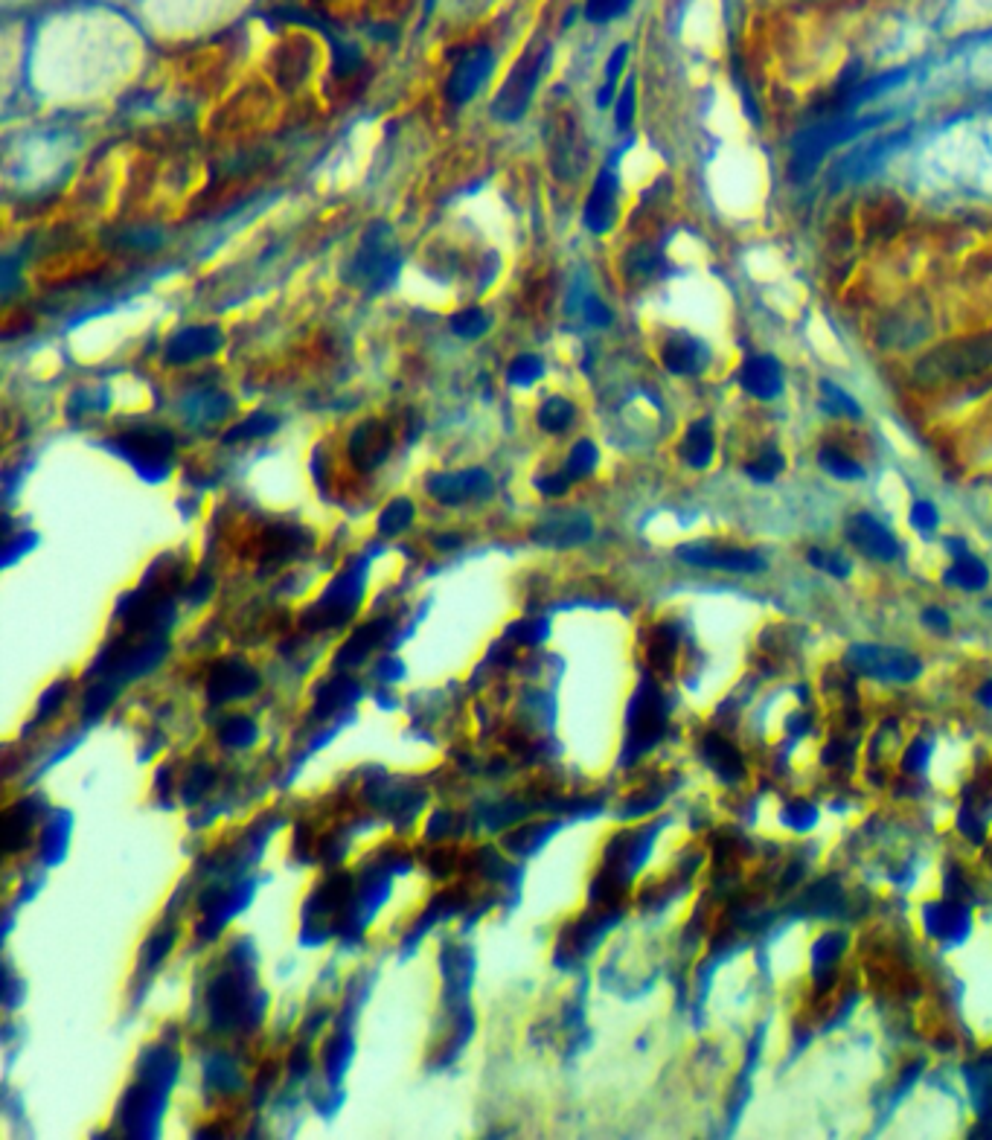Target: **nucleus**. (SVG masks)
Wrapping results in <instances>:
<instances>
[{
    "label": "nucleus",
    "instance_id": "nucleus-1",
    "mask_svg": "<svg viewBox=\"0 0 992 1140\" xmlns=\"http://www.w3.org/2000/svg\"><path fill=\"white\" fill-rule=\"evenodd\" d=\"M891 114H876V117H859V114H841V117H821L818 123L800 128L792 140V158H789V178L795 184L809 181L818 169L824 158L830 155L832 149L844 146V143H856L859 137H864L867 131L885 123Z\"/></svg>",
    "mask_w": 992,
    "mask_h": 1140
},
{
    "label": "nucleus",
    "instance_id": "nucleus-2",
    "mask_svg": "<svg viewBox=\"0 0 992 1140\" xmlns=\"http://www.w3.org/2000/svg\"><path fill=\"white\" fill-rule=\"evenodd\" d=\"M399 265H402L399 248H396V236H393L390 224L376 222L367 230L358 254L350 259L344 280L358 285V288L382 291V288H390L393 280L399 277Z\"/></svg>",
    "mask_w": 992,
    "mask_h": 1140
},
{
    "label": "nucleus",
    "instance_id": "nucleus-3",
    "mask_svg": "<svg viewBox=\"0 0 992 1140\" xmlns=\"http://www.w3.org/2000/svg\"><path fill=\"white\" fill-rule=\"evenodd\" d=\"M987 367H992V335H978L928 352L917 364V376L923 381H955L975 376Z\"/></svg>",
    "mask_w": 992,
    "mask_h": 1140
},
{
    "label": "nucleus",
    "instance_id": "nucleus-4",
    "mask_svg": "<svg viewBox=\"0 0 992 1140\" xmlns=\"http://www.w3.org/2000/svg\"><path fill=\"white\" fill-rule=\"evenodd\" d=\"M550 64V47L542 50H530L521 62L512 67V73L507 76L504 88L498 91L495 102H492V117L501 120V123H518L527 108H530V99L536 94L539 82H542L544 70Z\"/></svg>",
    "mask_w": 992,
    "mask_h": 1140
},
{
    "label": "nucleus",
    "instance_id": "nucleus-5",
    "mask_svg": "<svg viewBox=\"0 0 992 1140\" xmlns=\"http://www.w3.org/2000/svg\"><path fill=\"white\" fill-rule=\"evenodd\" d=\"M847 666L870 675V678H879V681H894V684H908L914 681L923 664L905 652V649H894V646H876V643H856L847 649Z\"/></svg>",
    "mask_w": 992,
    "mask_h": 1140
},
{
    "label": "nucleus",
    "instance_id": "nucleus-6",
    "mask_svg": "<svg viewBox=\"0 0 992 1140\" xmlns=\"http://www.w3.org/2000/svg\"><path fill=\"white\" fill-rule=\"evenodd\" d=\"M114 451H120L123 457H128L137 472L143 475H166L169 463H172V454H175V437L166 431V428H137V431H128L120 434L114 440Z\"/></svg>",
    "mask_w": 992,
    "mask_h": 1140
},
{
    "label": "nucleus",
    "instance_id": "nucleus-7",
    "mask_svg": "<svg viewBox=\"0 0 992 1140\" xmlns=\"http://www.w3.org/2000/svg\"><path fill=\"white\" fill-rule=\"evenodd\" d=\"M678 559L693 565V568L728 570V573H760L766 570V559L757 550L745 547H731V544H713V541H696V544H681Z\"/></svg>",
    "mask_w": 992,
    "mask_h": 1140
},
{
    "label": "nucleus",
    "instance_id": "nucleus-8",
    "mask_svg": "<svg viewBox=\"0 0 992 1140\" xmlns=\"http://www.w3.org/2000/svg\"><path fill=\"white\" fill-rule=\"evenodd\" d=\"M905 140H908V134H888V137H876L873 143L856 146L847 158H841L835 163V169H832V187L841 190L847 184L864 181L867 175H873L885 160L891 158Z\"/></svg>",
    "mask_w": 992,
    "mask_h": 1140
},
{
    "label": "nucleus",
    "instance_id": "nucleus-9",
    "mask_svg": "<svg viewBox=\"0 0 992 1140\" xmlns=\"http://www.w3.org/2000/svg\"><path fill=\"white\" fill-rule=\"evenodd\" d=\"M736 381L739 387L757 399V402H774L777 396H783L786 390V373H783V364L768 355V352H754L748 355L739 370H736Z\"/></svg>",
    "mask_w": 992,
    "mask_h": 1140
},
{
    "label": "nucleus",
    "instance_id": "nucleus-10",
    "mask_svg": "<svg viewBox=\"0 0 992 1140\" xmlns=\"http://www.w3.org/2000/svg\"><path fill=\"white\" fill-rule=\"evenodd\" d=\"M492 67H495V53L489 47H478L472 53H466L460 62L454 64L451 76L446 82V99L451 105H466L472 102L478 91L486 85V79L492 76Z\"/></svg>",
    "mask_w": 992,
    "mask_h": 1140
},
{
    "label": "nucleus",
    "instance_id": "nucleus-11",
    "mask_svg": "<svg viewBox=\"0 0 992 1140\" xmlns=\"http://www.w3.org/2000/svg\"><path fill=\"white\" fill-rule=\"evenodd\" d=\"M661 364L667 373L681 379L702 376L710 364V347L690 332H672L661 347Z\"/></svg>",
    "mask_w": 992,
    "mask_h": 1140
},
{
    "label": "nucleus",
    "instance_id": "nucleus-12",
    "mask_svg": "<svg viewBox=\"0 0 992 1140\" xmlns=\"http://www.w3.org/2000/svg\"><path fill=\"white\" fill-rule=\"evenodd\" d=\"M617 192H620V181H617L614 166H603L594 187L588 192L585 210H582V222L591 233L603 236L614 227V222H617Z\"/></svg>",
    "mask_w": 992,
    "mask_h": 1140
},
{
    "label": "nucleus",
    "instance_id": "nucleus-13",
    "mask_svg": "<svg viewBox=\"0 0 992 1140\" xmlns=\"http://www.w3.org/2000/svg\"><path fill=\"white\" fill-rule=\"evenodd\" d=\"M847 539L853 541L856 550H862L867 559L879 562H894L899 556V541L896 536L870 512H859L847 521Z\"/></svg>",
    "mask_w": 992,
    "mask_h": 1140
},
{
    "label": "nucleus",
    "instance_id": "nucleus-14",
    "mask_svg": "<svg viewBox=\"0 0 992 1140\" xmlns=\"http://www.w3.org/2000/svg\"><path fill=\"white\" fill-rule=\"evenodd\" d=\"M222 344L224 338L216 326H190V329H181L169 338L163 355L169 364H192L198 358L216 355Z\"/></svg>",
    "mask_w": 992,
    "mask_h": 1140
},
{
    "label": "nucleus",
    "instance_id": "nucleus-15",
    "mask_svg": "<svg viewBox=\"0 0 992 1140\" xmlns=\"http://www.w3.org/2000/svg\"><path fill=\"white\" fill-rule=\"evenodd\" d=\"M489 489H492V480H489V475L483 469L437 475L431 477V483H428V492L437 501H446V504H460L466 498H478V495H486Z\"/></svg>",
    "mask_w": 992,
    "mask_h": 1140
},
{
    "label": "nucleus",
    "instance_id": "nucleus-16",
    "mask_svg": "<svg viewBox=\"0 0 992 1140\" xmlns=\"http://www.w3.org/2000/svg\"><path fill=\"white\" fill-rule=\"evenodd\" d=\"M923 922L931 937L943 943H960L969 934V911L958 902H943V905H926Z\"/></svg>",
    "mask_w": 992,
    "mask_h": 1140
},
{
    "label": "nucleus",
    "instance_id": "nucleus-17",
    "mask_svg": "<svg viewBox=\"0 0 992 1140\" xmlns=\"http://www.w3.org/2000/svg\"><path fill=\"white\" fill-rule=\"evenodd\" d=\"M350 451L352 457H355V463H358L361 469H373V466H379L384 457H387V451H390V434H387V428L379 425V422H364V425H358L355 434L350 437Z\"/></svg>",
    "mask_w": 992,
    "mask_h": 1140
},
{
    "label": "nucleus",
    "instance_id": "nucleus-18",
    "mask_svg": "<svg viewBox=\"0 0 992 1140\" xmlns=\"http://www.w3.org/2000/svg\"><path fill=\"white\" fill-rule=\"evenodd\" d=\"M716 454V437H713V422L699 419L687 428L684 443H681V460L690 469H707Z\"/></svg>",
    "mask_w": 992,
    "mask_h": 1140
},
{
    "label": "nucleus",
    "instance_id": "nucleus-19",
    "mask_svg": "<svg viewBox=\"0 0 992 1140\" xmlns=\"http://www.w3.org/2000/svg\"><path fill=\"white\" fill-rule=\"evenodd\" d=\"M943 579H946L952 588L981 591V588H987V582H990V570H987V565H984L981 559H975L972 553H963V556H955L952 568L943 573Z\"/></svg>",
    "mask_w": 992,
    "mask_h": 1140
},
{
    "label": "nucleus",
    "instance_id": "nucleus-20",
    "mask_svg": "<svg viewBox=\"0 0 992 1140\" xmlns=\"http://www.w3.org/2000/svg\"><path fill=\"white\" fill-rule=\"evenodd\" d=\"M230 411H233L230 396H224L219 390H201V393L190 396L184 405V413L190 419H198V422H222Z\"/></svg>",
    "mask_w": 992,
    "mask_h": 1140
},
{
    "label": "nucleus",
    "instance_id": "nucleus-21",
    "mask_svg": "<svg viewBox=\"0 0 992 1140\" xmlns=\"http://www.w3.org/2000/svg\"><path fill=\"white\" fill-rule=\"evenodd\" d=\"M963 1077L969 1082V1094H972V1103L981 1114H990L992 1111V1056L978 1059L975 1065H969L963 1071Z\"/></svg>",
    "mask_w": 992,
    "mask_h": 1140
},
{
    "label": "nucleus",
    "instance_id": "nucleus-22",
    "mask_svg": "<svg viewBox=\"0 0 992 1140\" xmlns=\"http://www.w3.org/2000/svg\"><path fill=\"white\" fill-rule=\"evenodd\" d=\"M821 408L830 413V416H838V419H862L864 411L862 405L856 402V396L853 393H847L844 387H838L835 381H821Z\"/></svg>",
    "mask_w": 992,
    "mask_h": 1140
},
{
    "label": "nucleus",
    "instance_id": "nucleus-23",
    "mask_svg": "<svg viewBox=\"0 0 992 1140\" xmlns=\"http://www.w3.org/2000/svg\"><path fill=\"white\" fill-rule=\"evenodd\" d=\"M591 536V521L585 515H574V518H559V521H550L539 530V539L553 541V544H579Z\"/></svg>",
    "mask_w": 992,
    "mask_h": 1140
},
{
    "label": "nucleus",
    "instance_id": "nucleus-24",
    "mask_svg": "<svg viewBox=\"0 0 992 1140\" xmlns=\"http://www.w3.org/2000/svg\"><path fill=\"white\" fill-rule=\"evenodd\" d=\"M818 466L827 472V475L838 477V480H862L864 469L862 463H856L850 454L838 451L835 445H824L818 451Z\"/></svg>",
    "mask_w": 992,
    "mask_h": 1140
},
{
    "label": "nucleus",
    "instance_id": "nucleus-25",
    "mask_svg": "<svg viewBox=\"0 0 992 1140\" xmlns=\"http://www.w3.org/2000/svg\"><path fill=\"white\" fill-rule=\"evenodd\" d=\"M277 425H280V419L277 416H271V413H251L248 419H242L239 425H233L227 434H224V443H242V440H256V437H268V434H274L277 431Z\"/></svg>",
    "mask_w": 992,
    "mask_h": 1140
},
{
    "label": "nucleus",
    "instance_id": "nucleus-26",
    "mask_svg": "<svg viewBox=\"0 0 992 1140\" xmlns=\"http://www.w3.org/2000/svg\"><path fill=\"white\" fill-rule=\"evenodd\" d=\"M704 754H707V762H710L725 780H734V777L742 774V760H739V754L734 751V745H728V742L710 736V739L704 742Z\"/></svg>",
    "mask_w": 992,
    "mask_h": 1140
},
{
    "label": "nucleus",
    "instance_id": "nucleus-27",
    "mask_svg": "<svg viewBox=\"0 0 992 1140\" xmlns=\"http://www.w3.org/2000/svg\"><path fill=\"white\" fill-rule=\"evenodd\" d=\"M574 419H576V408L568 402V399H562V396L547 399L542 408H539V425H542L544 431H550V434L568 431V428L574 425Z\"/></svg>",
    "mask_w": 992,
    "mask_h": 1140
},
{
    "label": "nucleus",
    "instance_id": "nucleus-28",
    "mask_svg": "<svg viewBox=\"0 0 992 1140\" xmlns=\"http://www.w3.org/2000/svg\"><path fill=\"white\" fill-rule=\"evenodd\" d=\"M626 59H629V44H617V47L611 50V56H608L606 82H603V88H600V94H597V105H600V108H606V105H611V102L617 99V79H620V73H623V67H626Z\"/></svg>",
    "mask_w": 992,
    "mask_h": 1140
},
{
    "label": "nucleus",
    "instance_id": "nucleus-29",
    "mask_svg": "<svg viewBox=\"0 0 992 1140\" xmlns=\"http://www.w3.org/2000/svg\"><path fill=\"white\" fill-rule=\"evenodd\" d=\"M844 946H847V937H844V934H824V937L815 943V949H812V966H815V975H818V978L827 975L832 966H835V960L841 957Z\"/></svg>",
    "mask_w": 992,
    "mask_h": 1140
},
{
    "label": "nucleus",
    "instance_id": "nucleus-30",
    "mask_svg": "<svg viewBox=\"0 0 992 1140\" xmlns=\"http://www.w3.org/2000/svg\"><path fill=\"white\" fill-rule=\"evenodd\" d=\"M783 469H786V457L777 448H763L757 454V460H751L745 466V475L751 477V480H757V483H771Z\"/></svg>",
    "mask_w": 992,
    "mask_h": 1140
},
{
    "label": "nucleus",
    "instance_id": "nucleus-31",
    "mask_svg": "<svg viewBox=\"0 0 992 1140\" xmlns=\"http://www.w3.org/2000/svg\"><path fill=\"white\" fill-rule=\"evenodd\" d=\"M632 6H635V0H585L582 15L591 24H611V21L623 18Z\"/></svg>",
    "mask_w": 992,
    "mask_h": 1140
},
{
    "label": "nucleus",
    "instance_id": "nucleus-32",
    "mask_svg": "<svg viewBox=\"0 0 992 1140\" xmlns=\"http://www.w3.org/2000/svg\"><path fill=\"white\" fill-rule=\"evenodd\" d=\"M486 329H489V315H486L483 309H478V306H472V309H460L457 315L451 317V332H454L457 338L475 341V338H480Z\"/></svg>",
    "mask_w": 992,
    "mask_h": 1140
},
{
    "label": "nucleus",
    "instance_id": "nucleus-33",
    "mask_svg": "<svg viewBox=\"0 0 992 1140\" xmlns=\"http://www.w3.org/2000/svg\"><path fill=\"white\" fill-rule=\"evenodd\" d=\"M597 460H600V451L591 440H579L571 448V457H568V466H565V475L576 480V477H588L597 469Z\"/></svg>",
    "mask_w": 992,
    "mask_h": 1140
},
{
    "label": "nucleus",
    "instance_id": "nucleus-34",
    "mask_svg": "<svg viewBox=\"0 0 992 1140\" xmlns=\"http://www.w3.org/2000/svg\"><path fill=\"white\" fill-rule=\"evenodd\" d=\"M635 108H638V82H635V76H629L623 91L614 99V126H617V131H629L632 120H635Z\"/></svg>",
    "mask_w": 992,
    "mask_h": 1140
},
{
    "label": "nucleus",
    "instance_id": "nucleus-35",
    "mask_svg": "<svg viewBox=\"0 0 992 1140\" xmlns=\"http://www.w3.org/2000/svg\"><path fill=\"white\" fill-rule=\"evenodd\" d=\"M542 376H544V361L539 355H530V352H527V355H518V358L510 364V370H507V379H510V384H515V387H530V384H536Z\"/></svg>",
    "mask_w": 992,
    "mask_h": 1140
},
{
    "label": "nucleus",
    "instance_id": "nucleus-36",
    "mask_svg": "<svg viewBox=\"0 0 992 1140\" xmlns=\"http://www.w3.org/2000/svg\"><path fill=\"white\" fill-rule=\"evenodd\" d=\"M571 312H579V315L585 317L588 326H608L611 323L608 306L597 294H591V291L579 294V300H571Z\"/></svg>",
    "mask_w": 992,
    "mask_h": 1140
},
{
    "label": "nucleus",
    "instance_id": "nucleus-37",
    "mask_svg": "<svg viewBox=\"0 0 992 1140\" xmlns=\"http://www.w3.org/2000/svg\"><path fill=\"white\" fill-rule=\"evenodd\" d=\"M806 556H809V565H815L818 570L830 573V576H835V579H847V576H850V562H847L841 553H832V550L812 547Z\"/></svg>",
    "mask_w": 992,
    "mask_h": 1140
},
{
    "label": "nucleus",
    "instance_id": "nucleus-38",
    "mask_svg": "<svg viewBox=\"0 0 992 1140\" xmlns=\"http://www.w3.org/2000/svg\"><path fill=\"white\" fill-rule=\"evenodd\" d=\"M117 245H120V248H140V251H152V248H160V245H163V233H160V230H152V227L128 230V233H120Z\"/></svg>",
    "mask_w": 992,
    "mask_h": 1140
},
{
    "label": "nucleus",
    "instance_id": "nucleus-39",
    "mask_svg": "<svg viewBox=\"0 0 992 1140\" xmlns=\"http://www.w3.org/2000/svg\"><path fill=\"white\" fill-rule=\"evenodd\" d=\"M818 821V812H815V806H809V803H803V800H798V803H792V806H786L783 809V824L792 826V829H798V832H803V829H809V826Z\"/></svg>",
    "mask_w": 992,
    "mask_h": 1140
},
{
    "label": "nucleus",
    "instance_id": "nucleus-40",
    "mask_svg": "<svg viewBox=\"0 0 992 1140\" xmlns=\"http://www.w3.org/2000/svg\"><path fill=\"white\" fill-rule=\"evenodd\" d=\"M937 524H940V512H937V507H934L931 501H917V504L911 507V527H914V530H920V533H934Z\"/></svg>",
    "mask_w": 992,
    "mask_h": 1140
},
{
    "label": "nucleus",
    "instance_id": "nucleus-41",
    "mask_svg": "<svg viewBox=\"0 0 992 1140\" xmlns=\"http://www.w3.org/2000/svg\"><path fill=\"white\" fill-rule=\"evenodd\" d=\"M658 268V256L652 254L649 248H635L632 256H626V271L635 274V277H652Z\"/></svg>",
    "mask_w": 992,
    "mask_h": 1140
},
{
    "label": "nucleus",
    "instance_id": "nucleus-42",
    "mask_svg": "<svg viewBox=\"0 0 992 1140\" xmlns=\"http://www.w3.org/2000/svg\"><path fill=\"white\" fill-rule=\"evenodd\" d=\"M411 515H414V509H411L408 501H396V504H390V509L382 515V530L384 533H399V530L411 521Z\"/></svg>",
    "mask_w": 992,
    "mask_h": 1140
},
{
    "label": "nucleus",
    "instance_id": "nucleus-43",
    "mask_svg": "<svg viewBox=\"0 0 992 1140\" xmlns=\"http://www.w3.org/2000/svg\"><path fill=\"white\" fill-rule=\"evenodd\" d=\"M928 754H931V748H928L926 742H914L911 751H908L905 760H902V768H905V771H923V768H926Z\"/></svg>",
    "mask_w": 992,
    "mask_h": 1140
},
{
    "label": "nucleus",
    "instance_id": "nucleus-44",
    "mask_svg": "<svg viewBox=\"0 0 992 1140\" xmlns=\"http://www.w3.org/2000/svg\"><path fill=\"white\" fill-rule=\"evenodd\" d=\"M923 623L931 626L934 632H946L949 629V614L943 608H926L923 611Z\"/></svg>",
    "mask_w": 992,
    "mask_h": 1140
},
{
    "label": "nucleus",
    "instance_id": "nucleus-45",
    "mask_svg": "<svg viewBox=\"0 0 992 1140\" xmlns=\"http://www.w3.org/2000/svg\"><path fill=\"white\" fill-rule=\"evenodd\" d=\"M568 480H571L568 475L542 477V480H539V489H542V492H547V495H562V492L568 489Z\"/></svg>",
    "mask_w": 992,
    "mask_h": 1140
},
{
    "label": "nucleus",
    "instance_id": "nucleus-46",
    "mask_svg": "<svg viewBox=\"0 0 992 1140\" xmlns=\"http://www.w3.org/2000/svg\"><path fill=\"white\" fill-rule=\"evenodd\" d=\"M943 547L949 550L952 559H955V556H963V553H969V547H966V541L963 539H946L943 541Z\"/></svg>",
    "mask_w": 992,
    "mask_h": 1140
},
{
    "label": "nucleus",
    "instance_id": "nucleus-47",
    "mask_svg": "<svg viewBox=\"0 0 992 1140\" xmlns=\"http://www.w3.org/2000/svg\"><path fill=\"white\" fill-rule=\"evenodd\" d=\"M972 1135H987V1138H992V1111L990 1114H984V1117H981V1126H978Z\"/></svg>",
    "mask_w": 992,
    "mask_h": 1140
},
{
    "label": "nucleus",
    "instance_id": "nucleus-48",
    "mask_svg": "<svg viewBox=\"0 0 992 1140\" xmlns=\"http://www.w3.org/2000/svg\"><path fill=\"white\" fill-rule=\"evenodd\" d=\"M978 698H981V704H990L992 707V681L990 684H984V690L978 693Z\"/></svg>",
    "mask_w": 992,
    "mask_h": 1140
},
{
    "label": "nucleus",
    "instance_id": "nucleus-49",
    "mask_svg": "<svg viewBox=\"0 0 992 1140\" xmlns=\"http://www.w3.org/2000/svg\"><path fill=\"white\" fill-rule=\"evenodd\" d=\"M434 3H437V0H425V9H434Z\"/></svg>",
    "mask_w": 992,
    "mask_h": 1140
}]
</instances>
